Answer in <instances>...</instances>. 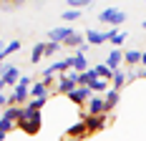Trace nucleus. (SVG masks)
<instances>
[{
	"label": "nucleus",
	"mask_w": 146,
	"mask_h": 141,
	"mask_svg": "<svg viewBox=\"0 0 146 141\" xmlns=\"http://www.w3.org/2000/svg\"><path fill=\"white\" fill-rule=\"evenodd\" d=\"M30 86H33L30 76H20L18 83L13 86V93L8 96V103H18V106H23V103L28 101V96H30Z\"/></svg>",
	"instance_id": "nucleus-1"
},
{
	"label": "nucleus",
	"mask_w": 146,
	"mask_h": 141,
	"mask_svg": "<svg viewBox=\"0 0 146 141\" xmlns=\"http://www.w3.org/2000/svg\"><path fill=\"white\" fill-rule=\"evenodd\" d=\"M78 73H81V70H73V68H68V73H60V76H58V83H56L58 93H63V96L71 93L73 88L78 86Z\"/></svg>",
	"instance_id": "nucleus-2"
},
{
	"label": "nucleus",
	"mask_w": 146,
	"mask_h": 141,
	"mask_svg": "<svg viewBox=\"0 0 146 141\" xmlns=\"http://www.w3.org/2000/svg\"><path fill=\"white\" fill-rule=\"evenodd\" d=\"M126 10H118V8H106V10H101L98 13V20L101 23H106V25H113V28H118L121 23H126Z\"/></svg>",
	"instance_id": "nucleus-3"
},
{
	"label": "nucleus",
	"mask_w": 146,
	"mask_h": 141,
	"mask_svg": "<svg viewBox=\"0 0 146 141\" xmlns=\"http://www.w3.org/2000/svg\"><path fill=\"white\" fill-rule=\"evenodd\" d=\"M83 121H86L88 134H98V131L106 128V113H86Z\"/></svg>",
	"instance_id": "nucleus-4"
},
{
	"label": "nucleus",
	"mask_w": 146,
	"mask_h": 141,
	"mask_svg": "<svg viewBox=\"0 0 146 141\" xmlns=\"http://www.w3.org/2000/svg\"><path fill=\"white\" fill-rule=\"evenodd\" d=\"M15 126L23 128V131L30 134V136H35V134L40 131V126H43V116H35V118H20V121H15Z\"/></svg>",
	"instance_id": "nucleus-5"
},
{
	"label": "nucleus",
	"mask_w": 146,
	"mask_h": 141,
	"mask_svg": "<svg viewBox=\"0 0 146 141\" xmlns=\"http://www.w3.org/2000/svg\"><path fill=\"white\" fill-rule=\"evenodd\" d=\"M91 96H93L91 86H76V88H73L71 93H68V98H71L73 103H78V106H86Z\"/></svg>",
	"instance_id": "nucleus-6"
},
{
	"label": "nucleus",
	"mask_w": 146,
	"mask_h": 141,
	"mask_svg": "<svg viewBox=\"0 0 146 141\" xmlns=\"http://www.w3.org/2000/svg\"><path fill=\"white\" fill-rule=\"evenodd\" d=\"M0 78L5 81V86H15L18 78H20V70L13 63H0Z\"/></svg>",
	"instance_id": "nucleus-7"
},
{
	"label": "nucleus",
	"mask_w": 146,
	"mask_h": 141,
	"mask_svg": "<svg viewBox=\"0 0 146 141\" xmlns=\"http://www.w3.org/2000/svg\"><path fill=\"white\" fill-rule=\"evenodd\" d=\"M86 51H88V43H83V45L73 53V66H71L73 70H86V68H91V66H88V58H86Z\"/></svg>",
	"instance_id": "nucleus-8"
},
{
	"label": "nucleus",
	"mask_w": 146,
	"mask_h": 141,
	"mask_svg": "<svg viewBox=\"0 0 146 141\" xmlns=\"http://www.w3.org/2000/svg\"><path fill=\"white\" fill-rule=\"evenodd\" d=\"M86 134H88V128H86V121H78V124H73V126H68V128H66V136H68V139H73V141L83 139Z\"/></svg>",
	"instance_id": "nucleus-9"
},
{
	"label": "nucleus",
	"mask_w": 146,
	"mask_h": 141,
	"mask_svg": "<svg viewBox=\"0 0 146 141\" xmlns=\"http://www.w3.org/2000/svg\"><path fill=\"white\" fill-rule=\"evenodd\" d=\"M73 33V28L66 23V25H60V28H53V30H48V41H58V43H63L68 35Z\"/></svg>",
	"instance_id": "nucleus-10"
},
{
	"label": "nucleus",
	"mask_w": 146,
	"mask_h": 141,
	"mask_svg": "<svg viewBox=\"0 0 146 141\" xmlns=\"http://www.w3.org/2000/svg\"><path fill=\"white\" fill-rule=\"evenodd\" d=\"M106 41H108V38H106V30H91V28H86V43L88 45H103Z\"/></svg>",
	"instance_id": "nucleus-11"
},
{
	"label": "nucleus",
	"mask_w": 146,
	"mask_h": 141,
	"mask_svg": "<svg viewBox=\"0 0 146 141\" xmlns=\"http://www.w3.org/2000/svg\"><path fill=\"white\" fill-rule=\"evenodd\" d=\"M86 108H88V113H106V103H103V96H91L88 98V103H86Z\"/></svg>",
	"instance_id": "nucleus-12"
},
{
	"label": "nucleus",
	"mask_w": 146,
	"mask_h": 141,
	"mask_svg": "<svg viewBox=\"0 0 146 141\" xmlns=\"http://www.w3.org/2000/svg\"><path fill=\"white\" fill-rule=\"evenodd\" d=\"M118 98H121V93H118V88H108L106 91V96H103V103H106V113L113 111L118 106Z\"/></svg>",
	"instance_id": "nucleus-13"
},
{
	"label": "nucleus",
	"mask_w": 146,
	"mask_h": 141,
	"mask_svg": "<svg viewBox=\"0 0 146 141\" xmlns=\"http://www.w3.org/2000/svg\"><path fill=\"white\" fill-rule=\"evenodd\" d=\"M83 43H86V35H81L78 30H73L71 35H68V38L63 41V45H66V48H81Z\"/></svg>",
	"instance_id": "nucleus-14"
},
{
	"label": "nucleus",
	"mask_w": 146,
	"mask_h": 141,
	"mask_svg": "<svg viewBox=\"0 0 146 141\" xmlns=\"http://www.w3.org/2000/svg\"><path fill=\"white\" fill-rule=\"evenodd\" d=\"M18 51H20V41H10L8 45H3V51H0V63H5V58L18 53Z\"/></svg>",
	"instance_id": "nucleus-15"
},
{
	"label": "nucleus",
	"mask_w": 146,
	"mask_h": 141,
	"mask_svg": "<svg viewBox=\"0 0 146 141\" xmlns=\"http://www.w3.org/2000/svg\"><path fill=\"white\" fill-rule=\"evenodd\" d=\"M121 61H123V51H121V48H113V51L108 53V58H106V63H108L111 68H118Z\"/></svg>",
	"instance_id": "nucleus-16"
},
{
	"label": "nucleus",
	"mask_w": 146,
	"mask_h": 141,
	"mask_svg": "<svg viewBox=\"0 0 146 141\" xmlns=\"http://www.w3.org/2000/svg\"><path fill=\"white\" fill-rule=\"evenodd\" d=\"M20 111H23V106H18V103H8L5 111H3V116L10 118V121H18V118H20Z\"/></svg>",
	"instance_id": "nucleus-17"
},
{
	"label": "nucleus",
	"mask_w": 146,
	"mask_h": 141,
	"mask_svg": "<svg viewBox=\"0 0 146 141\" xmlns=\"http://www.w3.org/2000/svg\"><path fill=\"white\" fill-rule=\"evenodd\" d=\"M111 83H113V88H118V91H121L123 86L129 83V81H126V73H123L121 68H113V76H111Z\"/></svg>",
	"instance_id": "nucleus-18"
},
{
	"label": "nucleus",
	"mask_w": 146,
	"mask_h": 141,
	"mask_svg": "<svg viewBox=\"0 0 146 141\" xmlns=\"http://www.w3.org/2000/svg\"><path fill=\"white\" fill-rule=\"evenodd\" d=\"M13 128H15V121L5 118V116H0V141H5V136H8Z\"/></svg>",
	"instance_id": "nucleus-19"
},
{
	"label": "nucleus",
	"mask_w": 146,
	"mask_h": 141,
	"mask_svg": "<svg viewBox=\"0 0 146 141\" xmlns=\"http://www.w3.org/2000/svg\"><path fill=\"white\" fill-rule=\"evenodd\" d=\"M96 68V76L98 78H106V81H111V76H113V68L108 66V63H98V66H93Z\"/></svg>",
	"instance_id": "nucleus-20"
},
{
	"label": "nucleus",
	"mask_w": 146,
	"mask_h": 141,
	"mask_svg": "<svg viewBox=\"0 0 146 141\" xmlns=\"http://www.w3.org/2000/svg\"><path fill=\"white\" fill-rule=\"evenodd\" d=\"M30 96H33V98H40V96H48V86H45L43 81L33 83V86H30Z\"/></svg>",
	"instance_id": "nucleus-21"
},
{
	"label": "nucleus",
	"mask_w": 146,
	"mask_h": 141,
	"mask_svg": "<svg viewBox=\"0 0 146 141\" xmlns=\"http://www.w3.org/2000/svg\"><path fill=\"white\" fill-rule=\"evenodd\" d=\"M43 56H45V43H35V48L30 53V63H40Z\"/></svg>",
	"instance_id": "nucleus-22"
},
{
	"label": "nucleus",
	"mask_w": 146,
	"mask_h": 141,
	"mask_svg": "<svg viewBox=\"0 0 146 141\" xmlns=\"http://www.w3.org/2000/svg\"><path fill=\"white\" fill-rule=\"evenodd\" d=\"M123 61H126V66L141 63V51H123Z\"/></svg>",
	"instance_id": "nucleus-23"
},
{
	"label": "nucleus",
	"mask_w": 146,
	"mask_h": 141,
	"mask_svg": "<svg viewBox=\"0 0 146 141\" xmlns=\"http://www.w3.org/2000/svg\"><path fill=\"white\" fill-rule=\"evenodd\" d=\"M108 83H111V81H106V78H93L88 86H91L93 93H98V91H108Z\"/></svg>",
	"instance_id": "nucleus-24"
},
{
	"label": "nucleus",
	"mask_w": 146,
	"mask_h": 141,
	"mask_svg": "<svg viewBox=\"0 0 146 141\" xmlns=\"http://www.w3.org/2000/svg\"><path fill=\"white\" fill-rule=\"evenodd\" d=\"M81 15H83V10H76V8H71V10H63V15H60V18H63V23H76Z\"/></svg>",
	"instance_id": "nucleus-25"
},
{
	"label": "nucleus",
	"mask_w": 146,
	"mask_h": 141,
	"mask_svg": "<svg viewBox=\"0 0 146 141\" xmlns=\"http://www.w3.org/2000/svg\"><path fill=\"white\" fill-rule=\"evenodd\" d=\"M60 48H63V43H58V41H48V43H45V56H48V58L56 56Z\"/></svg>",
	"instance_id": "nucleus-26"
},
{
	"label": "nucleus",
	"mask_w": 146,
	"mask_h": 141,
	"mask_svg": "<svg viewBox=\"0 0 146 141\" xmlns=\"http://www.w3.org/2000/svg\"><path fill=\"white\" fill-rule=\"evenodd\" d=\"M126 38H129V33H126V30H118V33H116V35H113V38H111L108 43H113L116 48H121V45L126 43Z\"/></svg>",
	"instance_id": "nucleus-27"
},
{
	"label": "nucleus",
	"mask_w": 146,
	"mask_h": 141,
	"mask_svg": "<svg viewBox=\"0 0 146 141\" xmlns=\"http://www.w3.org/2000/svg\"><path fill=\"white\" fill-rule=\"evenodd\" d=\"M68 5H71V8H88L91 0H68Z\"/></svg>",
	"instance_id": "nucleus-28"
},
{
	"label": "nucleus",
	"mask_w": 146,
	"mask_h": 141,
	"mask_svg": "<svg viewBox=\"0 0 146 141\" xmlns=\"http://www.w3.org/2000/svg\"><path fill=\"white\" fill-rule=\"evenodd\" d=\"M5 106H8V96L0 91V108H5Z\"/></svg>",
	"instance_id": "nucleus-29"
},
{
	"label": "nucleus",
	"mask_w": 146,
	"mask_h": 141,
	"mask_svg": "<svg viewBox=\"0 0 146 141\" xmlns=\"http://www.w3.org/2000/svg\"><path fill=\"white\" fill-rule=\"evenodd\" d=\"M136 76H139V78H146V68H141V70H136Z\"/></svg>",
	"instance_id": "nucleus-30"
},
{
	"label": "nucleus",
	"mask_w": 146,
	"mask_h": 141,
	"mask_svg": "<svg viewBox=\"0 0 146 141\" xmlns=\"http://www.w3.org/2000/svg\"><path fill=\"white\" fill-rule=\"evenodd\" d=\"M141 66L146 68V53H141Z\"/></svg>",
	"instance_id": "nucleus-31"
},
{
	"label": "nucleus",
	"mask_w": 146,
	"mask_h": 141,
	"mask_svg": "<svg viewBox=\"0 0 146 141\" xmlns=\"http://www.w3.org/2000/svg\"><path fill=\"white\" fill-rule=\"evenodd\" d=\"M23 3H25V0H13V5H23Z\"/></svg>",
	"instance_id": "nucleus-32"
},
{
	"label": "nucleus",
	"mask_w": 146,
	"mask_h": 141,
	"mask_svg": "<svg viewBox=\"0 0 146 141\" xmlns=\"http://www.w3.org/2000/svg\"><path fill=\"white\" fill-rule=\"evenodd\" d=\"M3 45H5V43H3V38H0V51H3Z\"/></svg>",
	"instance_id": "nucleus-33"
},
{
	"label": "nucleus",
	"mask_w": 146,
	"mask_h": 141,
	"mask_svg": "<svg viewBox=\"0 0 146 141\" xmlns=\"http://www.w3.org/2000/svg\"><path fill=\"white\" fill-rule=\"evenodd\" d=\"M141 28H144V30H146V20H144V23H141Z\"/></svg>",
	"instance_id": "nucleus-34"
},
{
	"label": "nucleus",
	"mask_w": 146,
	"mask_h": 141,
	"mask_svg": "<svg viewBox=\"0 0 146 141\" xmlns=\"http://www.w3.org/2000/svg\"><path fill=\"white\" fill-rule=\"evenodd\" d=\"M0 3H13V0H0Z\"/></svg>",
	"instance_id": "nucleus-35"
}]
</instances>
